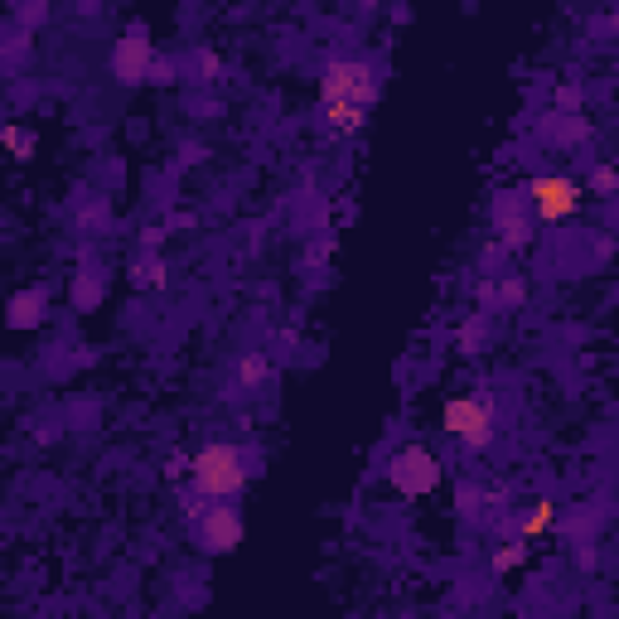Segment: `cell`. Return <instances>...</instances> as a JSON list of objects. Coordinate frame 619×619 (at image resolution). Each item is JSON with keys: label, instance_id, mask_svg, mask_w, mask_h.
Segmentation results:
<instances>
[{"label": "cell", "instance_id": "5bb4252c", "mask_svg": "<svg viewBox=\"0 0 619 619\" xmlns=\"http://www.w3.org/2000/svg\"><path fill=\"white\" fill-rule=\"evenodd\" d=\"M489 324L484 315H470V324H460V353H479V344H484Z\"/></svg>", "mask_w": 619, "mask_h": 619}, {"label": "cell", "instance_id": "7a4b0ae2", "mask_svg": "<svg viewBox=\"0 0 619 619\" xmlns=\"http://www.w3.org/2000/svg\"><path fill=\"white\" fill-rule=\"evenodd\" d=\"M378 102V73L363 58H334L320 73V107H373Z\"/></svg>", "mask_w": 619, "mask_h": 619}, {"label": "cell", "instance_id": "d6986e66", "mask_svg": "<svg viewBox=\"0 0 619 619\" xmlns=\"http://www.w3.org/2000/svg\"><path fill=\"white\" fill-rule=\"evenodd\" d=\"M150 77H155V83H169V64H165V58H155V64H150Z\"/></svg>", "mask_w": 619, "mask_h": 619}, {"label": "cell", "instance_id": "7c38bea8", "mask_svg": "<svg viewBox=\"0 0 619 619\" xmlns=\"http://www.w3.org/2000/svg\"><path fill=\"white\" fill-rule=\"evenodd\" d=\"M523 562H528V542H503V547H493V556H489L493 576H508V571H518Z\"/></svg>", "mask_w": 619, "mask_h": 619}, {"label": "cell", "instance_id": "e0dca14e", "mask_svg": "<svg viewBox=\"0 0 619 619\" xmlns=\"http://www.w3.org/2000/svg\"><path fill=\"white\" fill-rule=\"evenodd\" d=\"M97 296H102L97 281H73V300L77 305H97Z\"/></svg>", "mask_w": 619, "mask_h": 619}, {"label": "cell", "instance_id": "8fae6325", "mask_svg": "<svg viewBox=\"0 0 619 619\" xmlns=\"http://www.w3.org/2000/svg\"><path fill=\"white\" fill-rule=\"evenodd\" d=\"M552 523H556V503H547V499H542V503H533L528 513H523V523H518V533H523V542H533L537 533H547Z\"/></svg>", "mask_w": 619, "mask_h": 619}, {"label": "cell", "instance_id": "52a82bcc", "mask_svg": "<svg viewBox=\"0 0 619 619\" xmlns=\"http://www.w3.org/2000/svg\"><path fill=\"white\" fill-rule=\"evenodd\" d=\"M493 228H499V238L508 247H528L533 242V208H528V198H518V194H499V198H493Z\"/></svg>", "mask_w": 619, "mask_h": 619}, {"label": "cell", "instance_id": "8992f818", "mask_svg": "<svg viewBox=\"0 0 619 619\" xmlns=\"http://www.w3.org/2000/svg\"><path fill=\"white\" fill-rule=\"evenodd\" d=\"M238 542H242V513H238V508L213 503L208 513L198 518V547H204L208 556H228V552H238Z\"/></svg>", "mask_w": 619, "mask_h": 619}, {"label": "cell", "instance_id": "ba28073f", "mask_svg": "<svg viewBox=\"0 0 619 619\" xmlns=\"http://www.w3.org/2000/svg\"><path fill=\"white\" fill-rule=\"evenodd\" d=\"M150 64H155V54H150V44H146L141 29H136V35H127V39L112 49V68H117L121 83H141V77H150Z\"/></svg>", "mask_w": 619, "mask_h": 619}, {"label": "cell", "instance_id": "6da1fadb", "mask_svg": "<svg viewBox=\"0 0 619 619\" xmlns=\"http://www.w3.org/2000/svg\"><path fill=\"white\" fill-rule=\"evenodd\" d=\"M252 479V455L232 441H208L189 455V484L204 499H238Z\"/></svg>", "mask_w": 619, "mask_h": 619}, {"label": "cell", "instance_id": "9a60e30c", "mask_svg": "<svg viewBox=\"0 0 619 619\" xmlns=\"http://www.w3.org/2000/svg\"><path fill=\"white\" fill-rule=\"evenodd\" d=\"M5 146L15 150V160H29V155H35V136L25 127H5Z\"/></svg>", "mask_w": 619, "mask_h": 619}, {"label": "cell", "instance_id": "277c9868", "mask_svg": "<svg viewBox=\"0 0 619 619\" xmlns=\"http://www.w3.org/2000/svg\"><path fill=\"white\" fill-rule=\"evenodd\" d=\"M581 194H585V184L571 179V175H537V179H528V189H523V198H528V208H533V223L576 218Z\"/></svg>", "mask_w": 619, "mask_h": 619}, {"label": "cell", "instance_id": "4fadbf2b", "mask_svg": "<svg viewBox=\"0 0 619 619\" xmlns=\"http://www.w3.org/2000/svg\"><path fill=\"white\" fill-rule=\"evenodd\" d=\"M271 378V359L267 353H247V359L238 363V387H261Z\"/></svg>", "mask_w": 619, "mask_h": 619}, {"label": "cell", "instance_id": "5b68a950", "mask_svg": "<svg viewBox=\"0 0 619 619\" xmlns=\"http://www.w3.org/2000/svg\"><path fill=\"white\" fill-rule=\"evenodd\" d=\"M387 484H392L401 499H426V493L441 484V460L416 441L401 445V451L387 460Z\"/></svg>", "mask_w": 619, "mask_h": 619}, {"label": "cell", "instance_id": "3957f363", "mask_svg": "<svg viewBox=\"0 0 619 619\" xmlns=\"http://www.w3.org/2000/svg\"><path fill=\"white\" fill-rule=\"evenodd\" d=\"M441 426H445V436H455L464 445V451H489L493 445V401L484 392L451 397L441 407Z\"/></svg>", "mask_w": 619, "mask_h": 619}, {"label": "cell", "instance_id": "ffe728a7", "mask_svg": "<svg viewBox=\"0 0 619 619\" xmlns=\"http://www.w3.org/2000/svg\"><path fill=\"white\" fill-rule=\"evenodd\" d=\"M610 25H614V35H619V10H610Z\"/></svg>", "mask_w": 619, "mask_h": 619}, {"label": "cell", "instance_id": "30bf717a", "mask_svg": "<svg viewBox=\"0 0 619 619\" xmlns=\"http://www.w3.org/2000/svg\"><path fill=\"white\" fill-rule=\"evenodd\" d=\"M363 121H368L363 107H324V127H330L334 136H353V131H363Z\"/></svg>", "mask_w": 619, "mask_h": 619}, {"label": "cell", "instance_id": "ac0fdd59", "mask_svg": "<svg viewBox=\"0 0 619 619\" xmlns=\"http://www.w3.org/2000/svg\"><path fill=\"white\" fill-rule=\"evenodd\" d=\"M503 305H523V296H528V290H523V281H503Z\"/></svg>", "mask_w": 619, "mask_h": 619}, {"label": "cell", "instance_id": "2e32d148", "mask_svg": "<svg viewBox=\"0 0 619 619\" xmlns=\"http://www.w3.org/2000/svg\"><path fill=\"white\" fill-rule=\"evenodd\" d=\"M585 189H595V194H614V189H619V175H614L610 165H600L595 175H591V184H585Z\"/></svg>", "mask_w": 619, "mask_h": 619}, {"label": "cell", "instance_id": "9c48e42d", "mask_svg": "<svg viewBox=\"0 0 619 619\" xmlns=\"http://www.w3.org/2000/svg\"><path fill=\"white\" fill-rule=\"evenodd\" d=\"M10 330H35L44 320V290H20V296L10 300Z\"/></svg>", "mask_w": 619, "mask_h": 619}]
</instances>
